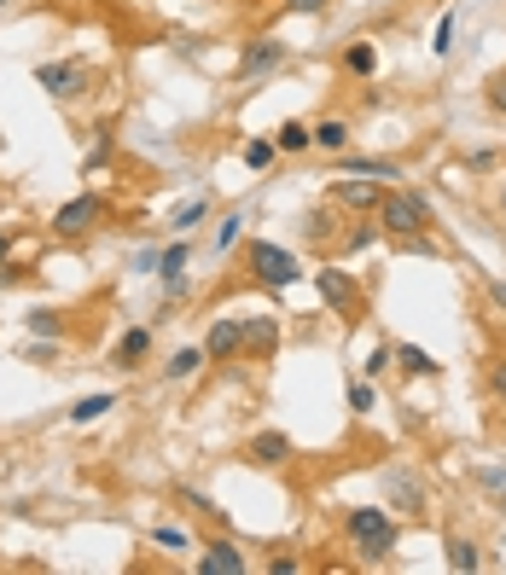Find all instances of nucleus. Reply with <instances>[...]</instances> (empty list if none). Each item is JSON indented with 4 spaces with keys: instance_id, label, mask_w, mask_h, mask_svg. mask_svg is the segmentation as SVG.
<instances>
[{
    "instance_id": "37",
    "label": "nucleus",
    "mask_w": 506,
    "mask_h": 575,
    "mask_svg": "<svg viewBox=\"0 0 506 575\" xmlns=\"http://www.w3.org/2000/svg\"><path fill=\"white\" fill-rule=\"evenodd\" d=\"M448 47H454V18L443 12V18H437V41H431V52H437V59H443Z\"/></svg>"
},
{
    "instance_id": "32",
    "label": "nucleus",
    "mask_w": 506,
    "mask_h": 575,
    "mask_svg": "<svg viewBox=\"0 0 506 575\" xmlns=\"http://www.w3.org/2000/svg\"><path fill=\"white\" fill-rule=\"evenodd\" d=\"M390 366H396V360H390V344H378V349H373V355L361 360V378H385Z\"/></svg>"
},
{
    "instance_id": "20",
    "label": "nucleus",
    "mask_w": 506,
    "mask_h": 575,
    "mask_svg": "<svg viewBox=\"0 0 506 575\" xmlns=\"http://www.w3.org/2000/svg\"><path fill=\"white\" fill-rule=\"evenodd\" d=\"M302 239H309V245H333V239H338L333 204H326V209H309V216H302Z\"/></svg>"
},
{
    "instance_id": "22",
    "label": "nucleus",
    "mask_w": 506,
    "mask_h": 575,
    "mask_svg": "<svg viewBox=\"0 0 506 575\" xmlns=\"http://www.w3.org/2000/svg\"><path fill=\"white\" fill-rule=\"evenodd\" d=\"M378 239H385V232H378V221H373V216H361L356 227L344 232V256H361V250H373Z\"/></svg>"
},
{
    "instance_id": "21",
    "label": "nucleus",
    "mask_w": 506,
    "mask_h": 575,
    "mask_svg": "<svg viewBox=\"0 0 506 575\" xmlns=\"http://www.w3.org/2000/svg\"><path fill=\"white\" fill-rule=\"evenodd\" d=\"M111 407H117V396H111V389H99V396H82V401L70 407V425H93V418H106Z\"/></svg>"
},
{
    "instance_id": "23",
    "label": "nucleus",
    "mask_w": 506,
    "mask_h": 575,
    "mask_svg": "<svg viewBox=\"0 0 506 575\" xmlns=\"http://www.w3.org/2000/svg\"><path fill=\"white\" fill-rule=\"evenodd\" d=\"M344 70H349V76H373V70H378V47H373V41H349V47H344Z\"/></svg>"
},
{
    "instance_id": "39",
    "label": "nucleus",
    "mask_w": 506,
    "mask_h": 575,
    "mask_svg": "<svg viewBox=\"0 0 506 575\" xmlns=\"http://www.w3.org/2000/svg\"><path fill=\"white\" fill-rule=\"evenodd\" d=\"M286 12H302V18H315V12H326V0H286Z\"/></svg>"
},
{
    "instance_id": "28",
    "label": "nucleus",
    "mask_w": 506,
    "mask_h": 575,
    "mask_svg": "<svg viewBox=\"0 0 506 575\" xmlns=\"http://www.w3.org/2000/svg\"><path fill=\"white\" fill-rule=\"evenodd\" d=\"M111 151H117V140H111V128H99V140L88 146V157H82V175H93V169H106L111 163Z\"/></svg>"
},
{
    "instance_id": "25",
    "label": "nucleus",
    "mask_w": 506,
    "mask_h": 575,
    "mask_svg": "<svg viewBox=\"0 0 506 575\" xmlns=\"http://www.w3.org/2000/svg\"><path fill=\"white\" fill-rule=\"evenodd\" d=\"M23 326H30L36 337H65V314L59 308H30V314H23Z\"/></svg>"
},
{
    "instance_id": "4",
    "label": "nucleus",
    "mask_w": 506,
    "mask_h": 575,
    "mask_svg": "<svg viewBox=\"0 0 506 575\" xmlns=\"http://www.w3.org/2000/svg\"><path fill=\"white\" fill-rule=\"evenodd\" d=\"M111 221V204L99 198V192H76V198H65L59 209H53V239H88L93 227H106Z\"/></svg>"
},
{
    "instance_id": "8",
    "label": "nucleus",
    "mask_w": 506,
    "mask_h": 575,
    "mask_svg": "<svg viewBox=\"0 0 506 575\" xmlns=\"http://www.w3.org/2000/svg\"><path fill=\"white\" fill-rule=\"evenodd\" d=\"M385 506L408 512V517H425V512H431V506H425V483H419L414 465H390V470H385Z\"/></svg>"
},
{
    "instance_id": "1",
    "label": "nucleus",
    "mask_w": 506,
    "mask_h": 575,
    "mask_svg": "<svg viewBox=\"0 0 506 575\" xmlns=\"http://www.w3.org/2000/svg\"><path fill=\"white\" fill-rule=\"evenodd\" d=\"M344 541H349V553H356L361 564H390L396 558V517L385 506H349L344 512Z\"/></svg>"
},
{
    "instance_id": "12",
    "label": "nucleus",
    "mask_w": 506,
    "mask_h": 575,
    "mask_svg": "<svg viewBox=\"0 0 506 575\" xmlns=\"http://www.w3.org/2000/svg\"><path fill=\"white\" fill-rule=\"evenodd\" d=\"M291 436L286 430H257V436H250L245 442V459L250 465H257V470H280V465H291Z\"/></svg>"
},
{
    "instance_id": "29",
    "label": "nucleus",
    "mask_w": 506,
    "mask_h": 575,
    "mask_svg": "<svg viewBox=\"0 0 506 575\" xmlns=\"http://www.w3.org/2000/svg\"><path fill=\"white\" fill-rule=\"evenodd\" d=\"M349 413H378V389H373V378H356V384H349Z\"/></svg>"
},
{
    "instance_id": "17",
    "label": "nucleus",
    "mask_w": 506,
    "mask_h": 575,
    "mask_svg": "<svg viewBox=\"0 0 506 575\" xmlns=\"http://www.w3.org/2000/svg\"><path fill=\"white\" fill-rule=\"evenodd\" d=\"M344 175H367V180H385L390 187V180H401V163H390V157H344Z\"/></svg>"
},
{
    "instance_id": "38",
    "label": "nucleus",
    "mask_w": 506,
    "mask_h": 575,
    "mask_svg": "<svg viewBox=\"0 0 506 575\" xmlns=\"http://www.w3.org/2000/svg\"><path fill=\"white\" fill-rule=\"evenodd\" d=\"M268 569H274V575H297V569H302V558H297V553H274V558H268Z\"/></svg>"
},
{
    "instance_id": "33",
    "label": "nucleus",
    "mask_w": 506,
    "mask_h": 575,
    "mask_svg": "<svg viewBox=\"0 0 506 575\" xmlns=\"http://www.w3.org/2000/svg\"><path fill=\"white\" fill-rule=\"evenodd\" d=\"M151 541H158V546H175V553H192V535H187V529H169V523H158V529H151Z\"/></svg>"
},
{
    "instance_id": "15",
    "label": "nucleus",
    "mask_w": 506,
    "mask_h": 575,
    "mask_svg": "<svg viewBox=\"0 0 506 575\" xmlns=\"http://www.w3.org/2000/svg\"><path fill=\"white\" fill-rule=\"evenodd\" d=\"M205 373V344H187V349H175L169 360H163V384H187V378H198Z\"/></svg>"
},
{
    "instance_id": "31",
    "label": "nucleus",
    "mask_w": 506,
    "mask_h": 575,
    "mask_svg": "<svg viewBox=\"0 0 506 575\" xmlns=\"http://www.w3.org/2000/svg\"><path fill=\"white\" fill-rule=\"evenodd\" d=\"M484 378H489V396L506 407V355H489V366H484Z\"/></svg>"
},
{
    "instance_id": "16",
    "label": "nucleus",
    "mask_w": 506,
    "mask_h": 575,
    "mask_svg": "<svg viewBox=\"0 0 506 575\" xmlns=\"http://www.w3.org/2000/svg\"><path fill=\"white\" fill-rule=\"evenodd\" d=\"M390 360H396L408 378H437V373H443V366H437V355H425L419 344H390Z\"/></svg>"
},
{
    "instance_id": "36",
    "label": "nucleus",
    "mask_w": 506,
    "mask_h": 575,
    "mask_svg": "<svg viewBox=\"0 0 506 575\" xmlns=\"http://www.w3.org/2000/svg\"><path fill=\"white\" fill-rule=\"evenodd\" d=\"M181 500H187V506H198V512H205L210 523H227V517H221V506H216V500H205V494H192V488H181Z\"/></svg>"
},
{
    "instance_id": "44",
    "label": "nucleus",
    "mask_w": 506,
    "mask_h": 575,
    "mask_svg": "<svg viewBox=\"0 0 506 575\" xmlns=\"http://www.w3.org/2000/svg\"><path fill=\"white\" fill-rule=\"evenodd\" d=\"M500 541H506V535H500Z\"/></svg>"
},
{
    "instance_id": "13",
    "label": "nucleus",
    "mask_w": 506,
    "mask_h": 575,
    "mask_svg": "<svg viewBox=\"0 0 506 575\" xmlns=\"http://www.w3.org/2000/svg\"><path fill=\"white\" fill-rule=\"evenodd\" d=\"M146 360H151V326H129L117 337V349H111V366L117 373H140Z\"/></svg>"
},
{
    "instance_id": "42",
    "label": "nucleus",
    "mask_w": 506,
    "mask_h": 575,
    "mask_svg": "<svg viewBox=\"0 0 506 575\" xmlns=\"http://www.w3.org/2000/svg\"><path fill=\"white\" fill-rule=\"evenodd\" d=\"M500 209H506V187H500Z\"/></svg>"
},
{
    "instance_id": "27",
    "label": "nucleus",
    "mask_w": 506,
    "mask_h": 575,
    "mask_svg": "<svg viewBox=\"0 0 506 575\" xmlns=\"http://www.w3.org/2000/svg\"><path fill=\"white\" fill-rule=\"evenodd\" d=\"M239 157H245V169H268V163H274V135L245 140V146H239Z\"/></svg>"
},
{
    "instance_id": "9",
    "label": "nucleus",
    "mask_w": 506,
    "mask_h": 575,
    "mask_svg": "<svg viewBox=\"0 0 506 575\" xmlns=\"http://www.w3.org/2000/svg\"><path fill=\"white\" fill-rule=\"evenodd\" d=\"M333 209H349V216H378V204H385V180H338L333 192H326Z\"/></svg>"
},
{
    "instance_id": "6",
    "label": "nucleus",
    "mask_w": 506,
    "mask_h": 575,
    "mask_svg": "<svg viewBox=\"0 0 506 575\" xmlns=\"http://www.w3.org/2000/svg\"><path fill=\"white\" fill-rule=\"evenodd\" d=\"M315 291H320V303L333 308L344 326H356L361 314H367V291H361V279L349 274V268H320L315 274Z\"/></svg>"
},
{
    "instance_id": "24",
    "label": "nucleus",
    "mask_w": 506,
    "mask_h": 575,
    "mask_svg": "<svg viewBox=\"0 0 506 575\" xmlns=\"http://www.w3.org/2000/svg\"><path fill=\"white\" fill-rule=\"evenodd\" d=\"M315 140H309V122H280V135H274V151H286V157H297V151H309Z\"/></svg>"
},
{
    "instance_id": "10",
    "label": "nucleus",
    "mask_w": 506,
    "mask_h": 575,
    "mask_svg": "<svg viewBox=\"0 0 506 575\" xmlns=\"http://www.w3.org/2000/svg\"><path fill=\"white\" fill-rule=\"evenodd\" d=\"M192 569H198V575H245L250 558H245V546H239L234 535H216V541H205V553H198Z\"/></svg>"
},
{
    "instance_id": "19",
    "label": "nucleus",
    "mask_w": 506,
    "mask_h": 575,
    "mask_svg": "<svg viewBox=\"0 0 506 575\" xmlns=\"http://www.w3.org/2000/svg\"><path fill=\"white\" fill-rule=\"evenodd\" d=\"M309 140H315V151H333V157H338V151L349 146V122H344V117H326V122L309 128Z\"/></svg>"
},
{
    "instance_id": "35",
    "label": "nucleus",
    "mask_w": 506,
    "mask_h": 575,
    "mask_svg": "<svg viewBox=\"0 0 506 575\" xmlns=\"http://www.w3.org/2000/svg\"><path fill=\"white\" fill-rule=\"evenodd\" d=\"M477 279H484V297L506 314V279H500V274H477Z\"/></svg>"
},
{
    "instance_id": "14",
    "label": "nucleus",
    "mask_w": 506,
    "mask_h": 575,
    "mask_svg": "<svg viewBox=\"0 0 506 575\" xmlns=\"http://www.w3.org/2000/svg\"><path fill=\"white\" fill-rule=\"evenodd\" d=\"M274 349H280V320H274V314H250V320H245V355L268 360Z\"/></svg>"
},
{
    "instance_id": "43",
    "label": "nucleus",
    "mask_w": 506,
    "mask_h": 575,
    "mask_svg": "<svg viewBox=\"0 0 506 575\" xmlns=\"http://www.w3.org/2000/svg\"><path fill=\"white\" fill-rule=\"evenodd\" d=\"M0 12H7V0H0Z\"/></svg>"
},
{
    "instance_id": "5",
    "label": "nucleus",
    "mask_w": 506,
    "mask_h": 575,
    "mask_svg": "<svg viewBox=\"0 0 506 575\" xmlns=\"http://www.w3.org/2000/svg\"><path fill=\"white\" fill-rule=\"evenodd\" d=\"M36 88L59 105H76L93 88V65L88 59H47V65H36Z\"/></svg>"
},
{
    "instance_id": "40",
    "label": "nucleus",
    "mask_w": 506,
    "mask_h": 575,
    "mask_svg": "<svg viewBox=\"0 0 506 575\" xmlns=\"http://www.w3.org/2000/svg\"><path fill=\"white\" fill-rule=\"evenodd\" d=\"M7 261H12V232L0 227V279H7Z\"/></svg>"
},
{
    "instance_id": "3",
    "label": "nucleus",
    "mask_w": 506,
    "mask_h": 575,
    "mask_svg": "<svg viewBox=\"0 0 506 575\" xmlns=\"http://www.w3.org/2000/svg\"><path fill=\"white\" fill-rule=\"evenodd\" d=\"M245 274L262 285V291H286V285H297V250L274 245V239H250L245 245Z\"/></svg>"
},
{
    "instance_id": "34",
    "label": "nucleus",
    "mask_w": 506,
    "mask_h": 575,
    "mask_svg": "<svg viewBox=\"0 0 506 575\" xmlns=\"http://www.w3.org/2000/svg\"><path fill=\"white\" fill-rule=\"evenodd\" d=\"M489 111H495V117H506V70H495V76H489Z\"/></svg>"
},
{
    "instance_id": "2",
    "label": "nucleus",
    "mask_w": 506,
    "mask_h": 575,
    "mask_svg": "<svg viewBox=\"0 0 506 575\" xmlns=\"http://www.w3.org/2000/svg\"><path fill=\"white\" fill-rule=\"evenodd\" d=\"M378 232L396 245V239H414V232L431 227V198L414 192V187H385V204H378Z\"/></svg>"
},
{
    "instance_id": "26",
    "label": "nucleus",
    "mask_w": 506,
    "mask_h": 575,
    "mask_svg": "<svg viewBox=\"0 0 506 575\" xmlns=\"http://www.w3.org/2000/svg\"><path fill=\"white\" fill-rule=\"evenodd\" d=\"M205 216H210V198H192V204H181V209H175V221H169V227L187 239V232H192L198 221H205Z\"/></svg>"
},
{
    "instance_id": "18",
    "label": "nucleus",
    "mask_w": 506,
    "mask_h": 575,
    "mask_svg": "<svg viewBox=\"0 0 506 575\" xmlns=\"http://www.w3.org/2000/svg\"><path fill=\"white\" fill-rule=\"evenodd\" d=\"M443 553H448V569H460V575H472V569H484V553L466 541V535H443Z\"/></svg>"
},
{
    "instance_id": "11",
    "label": "nucleus",
    "mask_w": 506,
    "mask_h": 575,
    "mask_svg": "<svg viewBox=\"0 0 506 575\" xmlns=\"http://www.w3.org/2000/svg\"><path fill=\"white\" fill-rule=\"evenodd\" d=\"M245 355V320L239 314H221V320H210V337H205V360H239Z\"/></svg>"
},
{
    "instance_id": "41",
    "label": "nucleus",
    "mask_w": 506,
    "mask_h": 575,
    "mask_svg": "<svg viewBox=\"0 0 506 575\" xmlns=\"http://www.w3.org/2000/svg\"><path fill=\"white\" fill-rule=\"evenodd\" d=\"M484 488H495V494H506V465H500V470H484Z\"/></svg>"
},
{
    "instance_id": "7",
    "label": "nucleus",
    "mask_w": 506,
    "mask_h": 575,
    "mask_svg": "<svg viewBox=\"0 0 506 575\" xmlns=\"http://www.w3.org/2000/svg\"><path fill=\"white\" fill-rule=\"evenodd\" d=\"M280 65H286V41L280 36H250L245 52L234 59V82H257V76L280 70Z\"/></svg>"
},
{
    "instance_id": "30",
    "label": "nucleus",
    "mask_w": 506,
    "mask_h": 575,
    "mask_svg": "<svg viewBox=\"0 0 506 575\" xmlns=\"http://www.w3.org/2000/svg\"><path fill=\"white\" fill-rule=\"evenodd\" d=\"M245 239V216L234 209V216H221V227H216V250H234Z\"/></svg>"
}]
</instances>
